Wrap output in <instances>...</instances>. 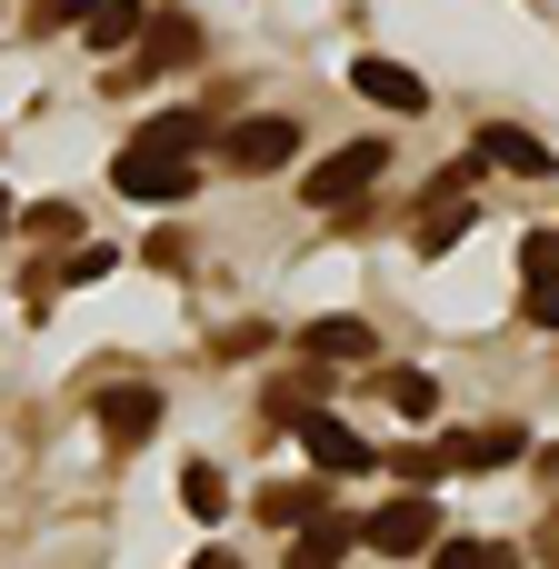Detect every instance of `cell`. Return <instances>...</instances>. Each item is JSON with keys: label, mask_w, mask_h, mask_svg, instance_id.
<instances>
[{"label": "cell", "mask_w": 559, "mask_h": 569, "mask_svg": "<svg viewBox=\"0 0 559 569\" xmlns=\"http://www.w3.org/2000/svg\"><path fill=\"white\" fill-rule=\"evenodd\" d=\"M110 180H120V200H140V210H160V200H190V180H200V160H190V150H160V140H130V150L110 160Z\"/></svg>", "instance_id": "1"}, {"label": "cell", "mask_w": 559, "mask_h": 569, "mask_svg": "<svg viewBox=\"0 0 559 569\" xmlns=\"http://www.w3.org/2000/svg\"><path fill=\"white\" fill-rule=\"evenodd\" d=\"M380 170H390V140H350V150L310 160V170H300V190H310V210H350L360 190H380Z\"/></svg>", "instance_id": "2"}, {"label": "cell", "mask_w": 559, "mask_h": 569, "mask_svg": "<svg viewBox=\"0 0 559 569\" xmlns=\"http://www.w3.org/2000/svg\"><path fill=\"white\" fill-rule=\"evenodd\" d=\"M360 540H370L380 560H420V550H440V500H430V490H400V500H380V510L360 520Z\"/></svg>", "instance_id": "3"}, {"label": "cell", "mask_w": 559, "mask_h": 569, "mask_svg": "<svg viewBox=\"0 0 559 569\" xmlns=\"http://www.w3.org/2000/svg\"><path fill=\"white\" fill-rule=\"evenodd\" d=\"M220 160H230V170H290V160H300V120L260 110V120H240V130L220 140Z\"/></svg>", "instance_id": "4"}, {"label": "cell", "mask_w": 559, "mask_h": 569, "mask_svg": "<svg viewBox=\"0 0 559 569\" xmlns=\"http://www.w3.org/2000/svg\"><path fill=\"white\" fill-rule=\"evenodd\" d=\"M100 440H110V450L160 440V390H150V380H110V390H100Z\"/></svg>", "instance_id": "5"}, {"label": "cell", "mask_w": 559, "mask_h": 569, "mask_svg": "<svg viewBox=\"0 0 559 569\" xmlns=\"http://www.w3.org/2000/svg\"><path fill=\"white\" fill-rule=\"evenodd\" d=\"M520 320L530 330H559V230H530L520 240Z\"/></svg>", "instance_id": "6"}, {"label": "cell", "mask_w": 559, "mask_h": 569, "mask_svg": "<svg viewBox=\"0 0 559 569\" xmlns=\"http://www.w3.org/2000/svg\"><path fill=\"white\" fill-rule=\"evenodd\" d=\"M300 450H310V470H320V480H350V470H370V460H380L350 420H320V410L300 420Z\"/></svg>", "instance_id": "7"}, {"label": "cell", "mask_w": 559, "mask_h": 569, "mask_svg": "<svg viewBox=\"0 0 559 569\" xmlns=\"http://www.w3.org/2000/svg\"><path fill=\"white\" fill-rule=\"evenodd\" d=\"M350 90L360 100H380V110H430V90H420V70H400V60H350Z\"/></svg>", "instance_id": "8"}, {"label": "cell", "mask_w": 559, "mask_h": 569, "mask_svg": "<svg viewBox=\"0 0 559 569\" xmlns=\"http://www.w3.org/2000/svg\"><path fill=\"white\" fill-rule=\"evenodd\" d=\"M470 160H490V170H510V180H550V140H530V130H510V120H490Z\"/></svg>", "instance_id": "9"}, {"label": "cell", "mask_w": 559, "mask_h": 569, "mask_svg": "<svg viewBox=\"0 0 559 569\" xmlns=\"http://www.w3.org/2000/svg\"><path fill=\"white\" fill-rule=\"evenodd\" d=\"M530 450V430H510V420H490V430H460V440H440V460L450 470H510Z\"/></svg>", "instance_id": "10"}, {"label": "cell", "mask_w": 559, "mask_h": 569, "mask_svg": "<svg viewBox=\"0 0 559 569\" xmlns=\"http://www.w3.org/2000/svg\"><path fill=\"white\" fill-rule=\"evenodd\" d=\"M370 350H380L370 320H310V330H300V360H310V370H330V360H370Z\"/></svg>", "instance_id": "11"}, {"label": "cell", "mask_w": 559, "mask_h": 569, "mask_svg": "<svg viewBox=\"0 0 559 569\" xmlns=\"http://www.w3.org/2000/svg\"><path fill=\"white\" fill-rule=\"evenodd\" d=\"M260 520H270V530H310V520H330V490H320V470H310V480H280V490H260Z\"/></svg>", "instance_id": "12"}, {"label": "cell", "mask_w": 559, "mask_h": 569, "mask_svg": "<svg viewBox=\"0 0 559 569\" xmlns=\"http://www.w3.org/2000/svg\"><path fill=\"white\" fill-rule=\"evenodd\" d=\"M140 30H150V10H140V0H100V10L80 20V40H90V50H130Z\"/></svg>", "instance_id": "13"}, {"label": "cell", "mask_w": 559, "mask_h": 569, "mask_svg": "<svg viewBox=\"0 0 559 569\" xmlns=\"http://www.w3.org/2000/svg\"><path fill=\"white\" fill-rule=\"evenodd\" d=\"M340 560H350V520H310L290 540V569H340Z\"/></svg>", "instance_id": "14"}, {"label": "cell", "mask_w": 559, "mask_h": 569, "mask_svg": "<svg viewBox=\"0 0 559 569\" xmlns=\"http://www.w3.org/2000/svg\"><path fill=\"white\" fill-rule=\"evenodd\" d=\"M180 510H190V520H230V480H220L210 460H190V470H180Z\"/></svg>", "instance_id": "15"}, {"label": "cell", "mask_w": 559, "mask_h": 569, "mask_svg": "<svg viewBox=\"0 0 559 569\" xmlns=\"http://www.w3.org/2000/svg\"><path fill=\"white\" fill-rule=\"evenodd\" d=\"M390 410H400V420H430V410H440V380H430V370H390Z\"/></svg>", "instance_id": "16"}, {"label": "cell", "mask_w": 559, "mask_h": 569, "mask_svg": "<svg viewBox=\"0 0 559 569\" xmlns=\"http://www.w3.org/2000/svg\"><path fill=\"white\" fill-rule=\"evenodd\" d=\"M430 569H520V560H510L500 540H440V550H430Z\"/></svg>", "instance_id": "17"}, {"label": "cell", "mask_w": 559, "mask_h": 569, "mask_svg": "<svg viewBox=\"0 0 559 569\" xmlns=\"http://www.w3.org/2000/svg\"><path fill=\"white\" fill-rule=\"evenodd\" d=\"M140 40H150V50H160V60H200V50H190V40H200V30H190V20H180V10H150V30H140Z\"/></svg>", "instance_id": "18"}, {"label": "cell", "mask_w": 559, "mask_h": 569, "mask_svg": "<svg viewBox=\"0 0 559 569\" xmlns=\"http://www.w3.org/2000/svg\"><path fill=\"white\" fill-rule=\"evenodd\" d=\"M460 230H470V210H460V200H430V220H420V250L440 260V250H460Z\"/></svg>", "instance_id": "19"}, {"label": "cell", "mask_w": 559, "mask_h": 569, "mask_svg": "<svg viewBox=\"0 0 559 569\" xmlns=\"http://www.w3.org/2000/svg\"><path fill=\"white\" fill-rule=\"evenodd\" d=\"M100 0H30V30H70V20H90Z\"/></svg>", "instance_id": "20"}, {"label": "cell", "mask_w": 559, "mask_h": 569, "mask_svg": "<svg viewBox=\"0 0 559 569\" xmlns=\"http://www.w3.org/2000/svg\"><path fill=\"white\" fill-rule=\"evenodd\" d=\"M30 230H40V240H70V230H80V210H70V200H40V210H30Z\"/></svg>", "instance_id": "21"}, {"label": "cell", "mask_w": 559, "mask_h": 569, "mask_svg": "<svg viewBox=\"0 0 559 569\" xmlns=\"http://www.w3.org/2000/svg\"><path fill=\"white\" fill-rule=\"evenodd\" d=\"M440 470H450V460H440V440H430V450H400V480H410V490H430Z\"/></svg>", "instance_id": "22"}, {"label": "cell", "mask_w": 559, "mask_h": 569, "mask_svg": "<svg viewBox=\"0 0 559 569\" xmlns=\"http://www.w3.org/2000/svg\"><path fill=\"white\" fill-rule=\"evenodd\" d=\"M190 569H240V560H230V550H200V560H190Z\"/></svg>", "instance_id": "23"}, {"label": "cell", "mask_w": 559, "mask_h": 569, "mask_svg": "<svg viewBox=\"0 0 559 569\" xmlns=\"http://www.w3.org/2000/svg\"><path fill=\"white\" fill-rule=\"evenodd\" d=\"M0 230H10V190H0Z\"/></svg>", "instance_id": "24"}]
</instances>
